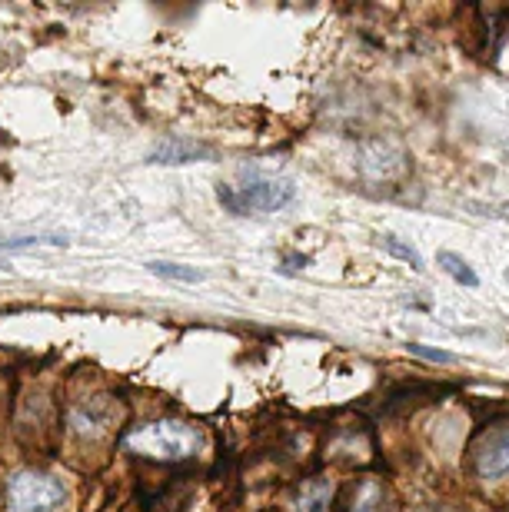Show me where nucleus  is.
Segmentation results:
<instances>
[{"label": "nucleus", "mask_w": 509, "mask_h": 512, "mask_svg": "<svg viewBox=\"0 0 509 512\" xmlns=\"http://www.w3.org/2000/svg\"><path fill=\"white\" fill-rule=\"evenodd\" d=\"M436 263H440V270H443L446 276H450V280L463 283V286H480V276H476V270L463 260L460 253L440 250V253H436Z\"/></svg>", "instance_id": "obj_7"}, {"label": "nucleus", "mask_w": 509, "mask_h": 512, "mask_svg": "<svg viewBox=\"0 0 509 512\" xmlns=\"http://www.w3.org/2000/svg\"><path fill=\"white\" fill-rule=\"evenodd\" d=\"M503 153H506V157H509V140L503 143Z\"/></svg>", "instance_id": "obj_14"}, {"label": "nucleus", "mask_w": 509, "mask_h": 512, "mask_svg": "<svg viewBox=\"0 0 509 512\" xmlns=\"http://www.w3.org/2000/svg\"><path fill=\"white\" fill-rule=\"evenodd\" d=\"M380 247L386 250V253H393L396 260H403V263H410L416 273H423V256L416 253L410 243H400L393 237V233H386V237H380Z\"/></svg>", "instance_id": "obj_10"}, {"label": "nucleus", "mask_w": 509, "mask_h": 512, "mask_svg": "<svg viewBox=\"0 0 509 512\" xmlns=\"http://www.w3.org/2000/svg\"><path fill=\"white\" fill-rule=\"evenodd\" d=\"M353 512H383V489L373 479H366L360 486V493L353 499Z\"/></svg>", "instance_id": "obj_11"}, {"label": "nucleus", "mask_w": 509, "mask_h": 512, "mask_svg": "<svg viewBox=\"0 0 509 512\" xmlns=\"http://www.w3.org/2000/svg\"><path fill=\"white\" fill-rule=\"evenodd\" d=\"M297 197V187L290 180H277V177H250L243 180L240 187H217V200L227 207L230 213H273L283 210L287 203Z\"/></svg>", "instance_id": "obj_2"}, {"label": "nucleus", "mask_w": 509, "mask_h": 512, "mask_svg": "<svg viewBox=\"0 0 509 512\" xmlns=\"http://www.w3.org/2000/svg\"><path fill=\"white\" fill-rule=\"evenodd\" d=\"M330 499H333V483L327 476H317L310 483H303L293 512H330Z\"/></svg>", "instance_id": "obj_6"}, {"label": "nucleus", "mask_w": 509, "mask_h": 512, "mask_svg": "<svg viewBox=\"0 0 509 512\" xmlns=\"http://www.w3.org/2000/svg\"><path fill=\"white\" fill-rule=\"evenodd\" d=\"M413 356H423V360H430V363H453L456 356L453 353H446V350H430V346H423V343H410L406 346Z\"/></svg>", "instance_id": "obj_13"}, {"label": "nucleus", "mask_w": 509, "mask_h": 512, "mask_svg": "<svg viewBox=\"0 0 509 512\" xmlns=\"http://www.w3.org/2000/svg\"><path fill=\"white\" fill-rule=\"evenodd\" d=\"M34 247H67V240H60V237H17V240L0 243V253H7V250H34Z\"/></svg>", "instance_id": "obj_12"}, {"label": "nucleus", "mask_w": 509, "mask_h": 512, "mask_svg": "<svg viewBox=\"0 0 509 512\" xmlns=\"http://www.w3.org/2000/svg\"><path fill=\"white\" fill-rule=\"evenodd\" d=\"M503 217L509 220V203H506V207H503Z\"/></svg>", "instance_id": "obj_15"}, {"label": "nucleus", "mask_w": 509, "mask_h": 512, "mask_svg": "<svg viewBox=\"0 0 509 512\" xmlns=\"http://www.w3.org/2000/svg\"><path fill=\"white\" fill-rule=\"evenodd\" d=\"M64 503V486L44 473H17L7 486L10 512H54Z\"/></svg>", "instance_id": "obj_3"}, {"label": "nucleus", "mask_w": 509, "mask_h": 512, "mask_svg": "<svg viewBox=\"0 0 509 512\" xmlns=\"http://www.w3.org/2000/svg\"><path fill=\"white\" fill-rule=\"evenodd\" d=\"M203 157V150L200 147H190V143H160V147L150 153V160L154 163H190V160H197Z\"/></svg>", "instance_id": "obj_8"}, {"label": "nucleus", "mask_w": 509, "mask_h": 512, "mask_svg": "<svg viewBox=\"0 0 509 512\" xmlns=\"http://www.w3.org/2000/svg\"><path fill=\"white\" fill-rule=\"evenodd\" d=\"M110 419H114V406H110L107 399H94V403L77 406L74 413H70V426H74V433L80 436H104Z\"/></svg>", "instance_id": "obj_5"}, {"label": "nucleus", "mask_w": 509, "mask_h": 512, "mask_svg": "<svg viewBox=\"0 0 509 512\" xmlns=\"http://www.w3.org/2000/svg\"><path fill=\"white\" fill-rule=\"evenodd\" d=\"M476 473L483 479H503L509 473V429H493L476 449Z\"/></svg>", "instance_id": "obj_4"}, {"label": "nucleus", "mask_w": 509, "mask_h": 512, "mask_svg": "<svg viewBox=\"0 0 509 512\" xmlns=\"http://www.w3.org/2000/svg\"><path fill=\"white\" fill-rule=\"evenodd\" d=\"M127 449L137 456L160 459V463H180V459L193 456L200 449V433L177 419H160V423L137 426L134 433H127Z\"/></svg>", "instance_id": "obj_1"}, {"label": "nucleus", "mask_w": 509, "mask_h": 512, "mask_svg": "<svg viewBox=\"0 0 509 512\" xmlns=\"http://www.w3.org/2000/svg\"><path fill=\"white\" fill-rule=\"evenodd\" d=\"M147 270L154 276H164V280H177V283H200L203 273L193 270V266H183V263H164V260H150Z\"/></svg>", "instance_id": "obj_9"}]
</instances>
